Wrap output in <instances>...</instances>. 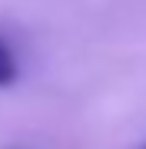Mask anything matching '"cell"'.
I'll return each instance as SVG.
<instances>
[{"instance_id": "cell-1", "label": "cell", "mask_w": 146, "mask_h": 149, "mask_svg": "<svg viewBox=\"0 0 146 149\" xmlns=\"http://www.w3.org/2000/svg\"><path fill=\"white\" fill-rule=\"evenodd\" d=\"M17 76H20V63H17L10 43L0 37V86H13Z\"/></svg>"}]
</instances>
